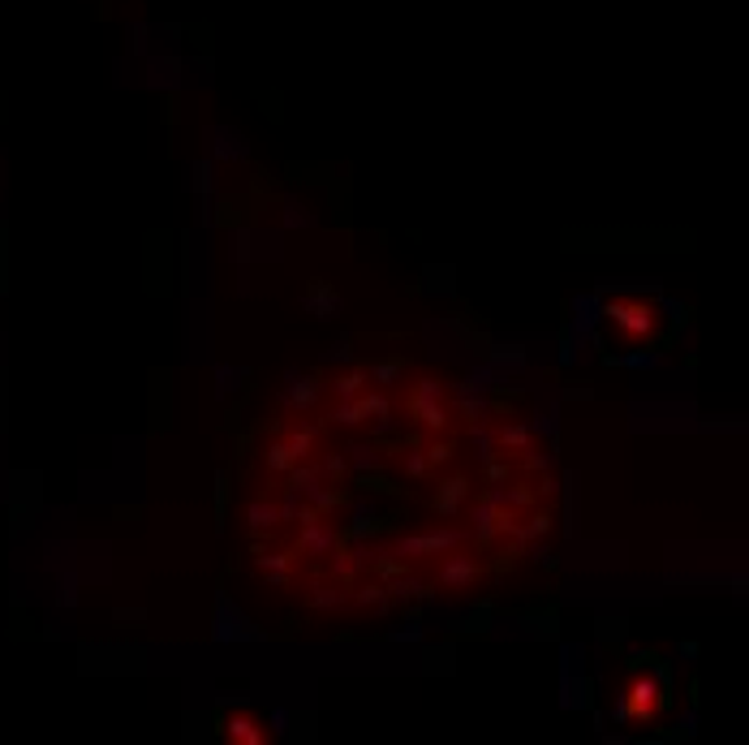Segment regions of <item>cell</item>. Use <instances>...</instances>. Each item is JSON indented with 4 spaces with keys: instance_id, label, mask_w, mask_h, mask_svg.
I'll list each match as a JSON object with an SVG mask.
<instances>
[{
    "instance_id": "1",
    "label": "cell",
    "mask_w": 749,
    "mask_h": 745,
    "mask_svg": "<svg viewBox=\"0 0 749 745\" xmlns=\"http://www.w3.org/2000/svg\"><path fill=\"white\" fill-rule=\"evenodd\" d=\"M608 315H612L617 332H624L629 341H642V337L655 328V311H650L646 302H612Z\"/></svg>"
},
{
    "instance_id": "2",
    "label": "cell",
    "mask_w": 749,
    "mask_h": 745,
    "mask_svg": "<svg viewBox=\"0 0 749 745\" xmlns=\"http://www.w3.org/2000/svg\"><path fill=\"white\" fill-rule=\"evenodd\" d=\"M225 737L238 745H263L267 742V729H263V720L258 716H250V711H233L229 720H225Z\"/></svg>"
}]
</instances>
